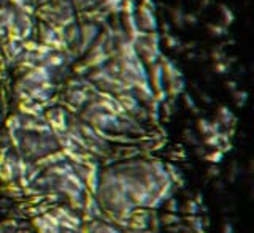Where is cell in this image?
<instances>
[{"instance_id":"1","label":"cell","mask_w":254,"mask_h":233,"mask_svg":"<svg viewBox=\"0 0 254 233\" xmlns=\"http://www.w3.org/2000/svg\"><path fill=\"white\" fill-rule=\"evenodd\" d=\"M161 222L164 226H177V224H181V218L175 213H165L161 218Z\"/></svg>"},{"instance_id":"2","label":"cell","mask_w":254,"mask_h":233,"mask_svg":"<svg viewBox=\"0 0 254 233\" xmlns=\"http://www.w3.org/2000/svg\"><path fill=\"white\" fill-rule=\"evenodd\" d=\"M165 208H167V210H169V213H175V214H177V213H178V208H180L178 200L172 195V197L165 202Z\"/></svg>"},{"instance_id":"3","label":"cell","mask_w":254,"mask_h":233,"mask_svg":"<svg viewBox=\"0 0 254 233\" xmlns=\"http://www.w3.org/2000/svg\"><path fill=\"white\" fill-rule=\"evenodd\" d=\"M222 156H224V152H221L219 149H216L214 152H211L210 156H206V159H208L213 165H216V164H219L221 160H222Z\"/></svg>"},{"instance_id":"4","label":"cell","mask_w":254,"mask_h":233,"mask_svg":"<svg viewBox=\"0 0 254 233\" xmlns=\"http://www.w3.org/2000/svg\"><path fill=\"white\" fill-rule=\"evenodd\" d=\"M186 208H188V213L190 216H197L198 214V210H200V205L195 203V200H189L186 203Z\"/></svg>"},{"instance_id":"5","label":"cell","mask_w":254,"mask_h":233,"mask_svg":"<svg viewBox=\"0 0 254 233\" xmlns=\"http://www.w3.org/2000/svg\"><path fill=\"white\" fill-rule=\"evenodd\" d=\"M219 175V170H218V167L216 165H213L210 168V176H218Z\"/></svg>"},{"instance_id":"6","label":"cell","mask_w":254,"mask_h":233,"mask_svg":"<svg viewBox=\"0 0 254 233\" xmlns=\"http://www.w3.org/2000/svg\"><path fill=\"white\" fill-rule=\"evenodd\" d=\"M224 233H232V227H230L229 224H226V226H224Z\"/></svg>"}]
</instances>
